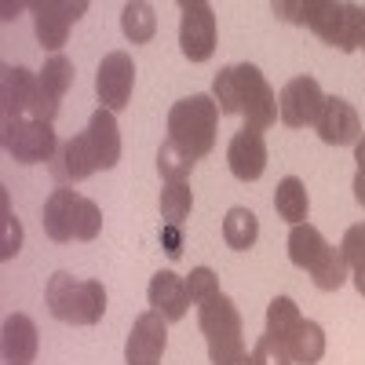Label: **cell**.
Returning a JSON list of instances; mask_svg holds the SVG:
<instances>
[{
  "label": "cell",
  "mask_w": 365,
  "mask_h": 365,
  "mask_svg": "<svg viewBox=\"0 0 365 365\" xmlns=\"http://www.w3.org/2000/svg\"><path fill=\"white\" fill-rule=\"evenodd\" d=\"M234 365H252V354H241V358H237Z\"/></svg>",
  "instance_id": "cell-36"
},
{
  "label": "cell",
  "mask_w": 365,
  "mask_h": 365,
  "mask_svg": "<svg viewBox=\"0 0 365 365\" xmlns=\"http://www.w3.org/2000/svg\"><path fill=\"white\" fill-rule=\"evenodd\" d=\"M299 318H303V314H299V307H296L289 296H274L270 307H267V336H274V340L282 344Z\"/></svg>",
  "instance_id": "cell-28"
},
{
  "label": "cell",
  "mask_w": 365,
  "mask_h": 365,
  "mask_svg": "<svg viewBox=\"0 0 365 365\" xmlns=\"http://www.w3.org/2000/svg\"><path fill=\"white\" fill-rule=\"evenodd\" d=\"M274 15L307 26L314 37L340 51L365 48V8L361 4H336V0H282L274 4Z\"/></svg>",
  "instance_id": "cell-2"
},
{
  "label": "cell",
  "mask_w": 365,
  "mask_h": 365,
  "mask_svg": "<svg viewBox=\"0 0 365 365\" xmlns=\"http://www.w3.org/2000/svg\"><path fill=\"white\" fill-rule=\"evenodd\" d=\"M84 135H88L91 154H96V168H99V172L117 168V161H120V128H117V117L99 106L96 113H91Z\"/></svg>",
  "instance_id": "cell-20"
},
{
  "label": "cell",
  "mask_w": 365,
  "mask_h": 365,
  "mask_svg": "<svg viewBox=\"0 0 365 365\" xmlns=\"http://www.w3.org/2000/svg\"><path fill=\"white\" fill-rule=\"evenodd\" d=\"M187 292H190V303H205L212 296H220V278L208 267H194L187 278Z\"/></svg>",
  "instance_id": "cell-31"
},
{
  "label": "cell",
  "mask_w": 365,
  "mask_h": 365,
  "mask_svg": "<svg viewBox=\"0 0 365 365\" xmlns=\"http://www.w3.org/2000/svg\"><path fill=\"white\" fill-rule=\"evenodd\" d=\"M274 208H278V216L289 223V227H299L307 220L311 212V197H307V187L296 179V175H285L278 182V190H274Z\"/></svg>",
  "instance_id": "cell-23"
},
{
  "label": "cell",
  "mask_w": 365,
  "mask_h": 365,
  "mask_svg": "<svg viewBox=\"0 0 365 365\" xmlns=\"http://www.w3.org/2000/svg\"><path fill=\"white\" fill-rule=\"evenodd\" d=\"M146 299H150V311H158L165 322L187 318V311H190L187 278H179V274H172V270H158L154 278H150Z\"/></svg>",
  "instance_id": "cell-18"
},
{
  "label": "cell",
  "mask_w": 365,
  "mask_h": 365,
  "mask_svg": "<svg viewBox=\"0 0 365 365\" xmlns=\"http://www.w3.org/2000/svg\"><path fill=\"white\" fill-rule=\"evenodd\" d=\"M34 11V29H37V41L41 48H48L51 55H58V48L66 44L73 22L88 11L84 0H37V4H29Z\"/></svg>",
  "instance_id": "cell-10"
},
{
  "label": "cell",
  "mask_w": 365,
  "mask_h": 365,
  "mask_svg": "<svg viewBox=\"0 0 365 365\" xmlns=\"http://www.w3.org/2000/svg\"><path fill=\"white\" fill-rule=\"evenodd\" d=\"M194 165H197V161L182 158L172 143H161V150H158V172H161L165 182H182V179L194 172Z\"/></svg>",
  "instance_id": "cell-30"
},
{
  "label": "cell",
  "mask_w": 365,
  "mask_h": 365,
  "mask_svg": "<svg viewBox=\"0 0 365 365\" xmlns=\"http://www.w3.org/2000/svg\"><path fill=\"white\" fill-rule=\"evenodd\" d=\"M51 179L58 182V187H66V182H84L91 172H99L96 168V154H91V146H88V135H73L66 139L63 146H58V154L51 158Z\"/></svg>",
  "instance_id": "cell-19"
},
{
  "label": "cell",
  "mask_w": 365,
  "mask_h": 365,
  "mask_svg": "<svg viewBox=\"0 0 365 365\" xmlns=\"http://www.w3.org/2000/svg\"><path fill=\"white\" fill-rule=\"evenodd\" d=\"M19 11H22V4H4V19H8V22L19 19Z\"/></svg>",
  "instance_id": "cell-35"
},
{
  "label": "cell",
  "mask_w": 365,
  "mask_h": 365,
  "mask_svg": "<svg viewBox=\"0 0 365 365\" xmlns=\"http://www.w3.org/2000/svg\"><path fill=\"white\" fill-rule=\"evenodd\" d=\"M314 132L329 146H351V143L361 139V117H358V110L347 99L325 96V106H322V113L314 120Z\"/></svg>",
  "instance_id": "cell-14"
},
{
  "label": "cell",
  "mask_w": 365,
  "mask_h": 365,
  "mask_svg": "<svg viewBox=\"0 0 365 365\" xmlns=\"http://www.w3.org/2000/svg\"><path fill=\"white\" fill-rule=\"evenodd\" d=\"M212 99L220 113H237L252 132H267L278 120V96L252 63L223 66L212 81Z\"/></svg>",
  "instance_id": "cell-1"
},
{
  "label": "cell",
  "mask_w": 365,
  "mask_h": 365,
  "mask_svg": "<svg viewBox=\"0 0 365 365\" xmlns=\"http://www.w3.org/2000/svg\"><path fill=\"white\" fill-rule=\"evenodd\" d=\"M41 96V81L34 70L22 66H4V84H0V103H4V120L34 117Z\"/></svg>",
  "instance_id": "cell-17"
},
{
  "label": "cell",
  "mask_w": 365,
  "mask_h": 365,
  "mask_svg": "<svg viewBox=\"0 0 365 365\" xmlns=\"http://www.w3.org/2000/svg\"><path fill=\"white\" fill-rule=\"evenodd\" d=\"M22 249V227L11 212V197L8 190H0V259H11Z\"/></svg>",
  "instance_id": "cell-29"
},
{
  "label": "cell",
  "mask_w": 365,
  "mask_h": 365,
  "mask_svg": "<svg viewBox=\"0 0 365 365\" xmlns=\"http://www.w3.org/2000/svg\"><path fill=\"white\" fill-rule=\"evenodd\" d=\"M120 29H125V37L132 44H150L158 34V15L150 4H125L120 11Z\"/></svg>",
  "instance_id": "cell-25"
},
{
  "label": "cell",
  "mask_w": 365,
  "mask_h": 365,
  "mask_svg": "<svg viewBox=\"0 0 365 365\" xmlns=\"http://www.w3.org/2000/svg\"><path fill=\"white\" fill-rule=\"evenodd\" d=\"M190 208H194L190 182L187 179H182V182H165V187H161V220L182 227V220L190 216Z\"/></svg>",
  "instance_id": "cell-26"
},
{
  "label": "cell",
  "mask_w": 365,
  "mask_h": 365,
  "mask_svg": "<svg viewBox=\"0 0 365 365\" xmlns=\"http://www.w3.org/2000/svg\"><path fill=\"white\" fill-rule=\"evenodd\" d=\"M179 48L190 63H205L216 51V11L205 0L179 4Z\"/></svg>",
  "instance_id": "cell-9"
},
{
  "label": "cell",
  "mask_w": 365,
  "mask_h": 365,
  "mask_svg": "<svg viewBox=\"0 0 365 365\" xmlns=\"http://www.w3.org/2000/svg\"><path fill=\"white\" fill-rule=\"evenodd\" d=\"M41 347V332L29 314H11L4 318V336H0V351H4V365H34Z\"/></svg>",
  "instance_id": "cell-21"
},
{
  "label": "cell",
  "mask_w": 365,
  "mask_h": 365,
  "mask_svg": "<svg viewBox=\"0 0 365 365\" xmlns=\"http://www.w3.org/2000/svg\"><path fill=\"white\" fill-rule=\"evenodd\" d=\"M168 347V322L158 311H146L135 318L128 344H125V365H158Z\"/></svg>",
  "instance_id": "cell-13"
},
{
  "label": "cell",
  "mask_w": 365,
  "mask_h": 365,
  "mask_svg": "<svg viewBox=\"0 0 365 365\" xmlns=\"http://www.w3.org/2000/svg\"><path fill=\"white\" fill-rule=\"evenodd\" d=\"M354 161H358V172H354V201L365 205V132L354 143Z\"/></svg>",
  "instance_id": "cell-34"
},
{
  "label": "cell",
  "mask_w": 365,
  "mask_h": 365,
  "mask_svg": "<svg viewBox=\"0 0 365 365\" xmlns=\"http://www.w3.org/2000/svg\"><path fill=\"white\" fill-rule=\"evenodd\" d=\"M289 259L299 270H307L314 289H322V292H336L347 282V259H344V252L332 249L329 241L322 237V230L311 227V223L292 227V234H289Z\"/></svg>",
  "instance_id": "cell-6"
},
{
  "label": "cell",
  "mask_w": 365,
  "mask_h": 365,
  "mask_svg": "<svg viewBox=\"0 0 365 365\" xmlns=\"http://www.w3.org/2000/svg\"><path fill=\"white\" fill-rule=\"evenodd\" d=\"M340 252L347 259V270H351V278H354V289L365 296V223L358 227H347L344 241H340Z\"/></svg>",
  "instance_id": "cell-27"
},
{
  "label": "cell",
  "mask_w": 365,
  "mask_h": 365,
  "mask_svg": "<svg viewBox=\"0 0 365 365\" xmlns=\"http://www.w3.org/2000/svg\"><path fill=\"white\" fill-rule=\"evenodd\" d=\"M132 88H135V63L128 51H110L99 70H96V96L103 110L117 113L132 103Z\"/></svg>",
  "instance_id": "cell-12"
},
{
  "label": "cell",
  "mask_w": 365,
  "mask_h": 365,
  "mask_svg": "<svg viewBox=\"0 0 365 365\" xmlns=\"http://www.w3.org/2000/svg\"><path fill=\"white\" fill-rule=\"evenodd\" d=\"M48 311L51 318L66 322V325H96L106 314V289L96 278H73V274L58 270L48 278L44 289Z\"/></svg>",
  "instance_id": "cell-5"
},
{
  "label": "cell",
  "mask_w": 365,
  "mask_h": 365,
  "mask_svg": "<svg viewBox=\"0 0 365 365\" xmlns=\"http://www.w3.org/2000/svg\"><path fill=\"white\" fill-rule=\"evenodd\" d=\"M220 106L212 96H190V99H179L168 110V139L182 158L201 161L212 154L216 146V128H220Z\"/></svg>",
  "instance_id": "cell-3"
},
{
  "label": "cell",
  "mask_w": 365,
  "mask_h": 365,
  "mask_svg": "<svg viewBox=\"0 0 365 365\" xmlns=\"http://www.w3.org/2000/svg\"><path fill=\"white\" fill-rule=\"evenodd\" d=\"M282 347L289 351L292 365H318L325 358V329L311 318H299L292 332L282 340Z\"/></svg>",
  "instance_id": "cell-22"
},
{
  "label": "cell",
  "mask_w": 365,
  "mask_h": 365,
  "mask_svg": "<svg viewBox=\"0 0 365 365\" xmlns=\"http://www.w3.org/2000/svg\"><path fill=\"white\" fill-rule=\"evenodd\" d=\"M227 165H230V175L234 179L256 182L267 172V143H263V132L237 128L234 139H230V146H227Z\"/></svg>",
  "instance_id": "cell-16"
},
{
  "label": "cell",
  "mask_w": 365,
  "mask_h": 365,
  "mask_svg": "<svg viewBox=\"0 0 365 365\" xmlns=\"http://www.w3.org/2000/svg\"><path fill=\"white\" fill-rule=\"evenodd\" d=\"M325 106V91L322 84L311 77V73H303V77H292L282 91H278V117H282V125L289 128H307L318 120Z\"/></svg>",
  "instance_id": "cell-11"
},
{
  "label": "cell",
  "mask_w": 365,
  "mask_h": 365,
  "mask_svg": "<svg viewBox=\"0 0 365 365\" xmlns=\"http://www.w3.org/2000/svg\"><path fill=\"white\" fill-rule=\"evenodd\" d=\"M37 81H41V96H37L34 120H44V125H51L55 113H58V106H63V96L70 91V84H73V63H70L63 51H58V55H51L48 63H44V70L37 73Z\"/></svg>",
  "instance_id": "cell-15"
},
{
  "label": "cell",
  "mask_w": 365,
  "mask_h": 365,
  "mask_svg": "<svg viewBox=\"0 0 365 365\" xmlns=\"http://www.w3.org/2000/svg\"><path fill=\"white\" fill-rule=\"evenodd\" d=\"M41 223H44V234L58 241V245H66V241H96L103 230V212L91 197H81L77 190L58 187L44 201Z\"/></svg>",
  "instance_id": "cell-4"
},
{
  "label": "cell",
  "mask_w": 365,
  "mask_h": 365,
  "mask_svg": "<svg viewBox=\"0 0 365 365\" xmlns=\"http://www.w3.org/2000/svg\"><path fill=\"white\" fill-rule=\"evenodd\" d=\"M4 150L22 161V165H44L58 154V135L51 125L44 120H34V117H19V120H4Z\"/></svg>",
  "instance_id": "cell-8"
},
{
  "label": "cell",
  "mask_w": 365,
  "mask_h": 365,
  "mask_svg": "<svg viewBox=\"0 0 365 365\" xmlns=\"http://www.w3.org/2000/svg\"><path fill=\"white\" fill-rule=\"evenodd\" d=\"M256 237H259V220H256V212L234 205V208L227 212V220H223V241H227L234 252H249V249L256 245Z\"/></svg>",
  "instance_id": "cell-24"
},
{
  "label": "cell",
  "mask_w": 365,
  "mask_h": 365,
  "mask_svg": "<svg viewBox=\"0 0 365 365\" xmlns=\"http://www.w3.org/2000/svg\"><path fill=\"white\" fill-rule=\"evenodd\" d=\"M197 325L201 336L208 344V358L212 365H234L245 351V329H241V314L234 307L230 296H212L205 303H197Z\"/></svg>",
  "instance_id": "cell-7"
},
{
  "label": "cell",
  "mask_w": 365,
  "mask_h": 365,
  "mask_svg": "<svg viewBox=\"0 0 365 365\" xmlns=\"http://www.w3.org/2000/svg\"><path fill=\"white\" fill-rule=\"evenodd\" d=\"M252 365H292V358L274 336H259L252 347Z\"/></svg>",
  "instance_id": "cell-32"
},
{
  "label": "cell",
  "mask_w": 365,
  "mask_h": 365,
  "mask_svg": "<svg viewBox=\"0 0 365 365\" xmlns=\"http://www.w3.org/2000/svg\"><path fill=\"white\" fill-rule=\"evenodd\" d=\"M161 249H165L168 259H179L182 256V227H175V223H165L161 227Z\"/></svg>",
  "instance_id": "cell-33"
}]
</instances>
